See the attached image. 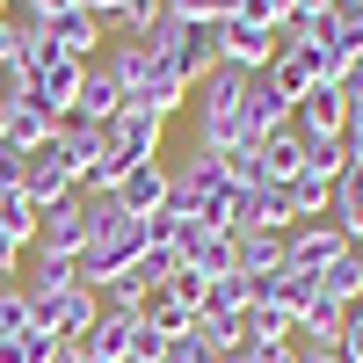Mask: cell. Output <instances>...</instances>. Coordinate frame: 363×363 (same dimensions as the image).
<instances>
[{
    "mask_svg": "<svg viewBox=\"0 0 363 363\" xmlns=\"http://www.w3.org/2000/svg\"><path fill=\"white\" fill-rule=\"evenodd\" d=\"M342 320H349V306H335V298H313V306L306 313H298V342H306V349H335L342 342Z\"/></svg>",
    "mask_w": 363,
    "mask_h": 363,
    "instance_id": "18",
    "label": "cell"
},
{
    "mask_svg": "<svg viewBox=\"0 0 363 363\" xmlns=\"http://www.w3.org/2000/svg\"><path fill=\"white\" fill-rule=\"evenodd\" d=\"M247 363H298V342H240Z\"/></svg>",
    "mask_w": 363,
    "mask_h": 363,
    "instance_id": "41",
    "label": "cell"
},
{
    "mask_svg": "<svg viewBox=\"0 0 363 363\" xmlns=\"http://www.w3.org/2000/svg\"><path fill=\"white\" fill-rule=\"evenodd\" d=\"M218 160H225V182H233L240 196H247V189H269V167H262V138H255V145H233V153H218Z\"/></svg>",
    "mask_w": 363,
    "mask_h": 363,
    "instance_id": "25",
    "label": "cell"
},
{
    "mask_svg": "<svg viewBox=\"0 0 363 363\" xmlns=\"http://www.w3.org/2000/svg\"><path fill=\"white\" fill-rule=\"evenodd\" d=\"M160 138H167L160 116H145V109H116V124H109V153L124 160V167H145V160H160Z\"/></svg>",
    "mask_w": 363,
    "mask_h": 363,
    "instance_id": "7",
    "label": "cell"
},
{
    "mask_svg": "<svg viewBox=\"0 0 363 363\" xmlns=\"http://www.w3.org/2000/svg\"><path fill=\"white\" fill-rule=\"evenodd\" d=\"M95 313H102V306H95V291H80V284H73V291H58V298H44V306H29V320H37L51 342H87Z\"/></svg>",
    "mask_w": 363,
    "mask_h": 363,
    "instance_id": "5",
    "label": "cell"
},
{
    "mask_svg": "<svg viewBox=\"0 0 363 363\" xmlns=\"http://www.w3.org/2000/svg\"><path fill=\"white\" fill-rule=\"evenodd\" d=\"M22 327H37V320H29L22 284H0V335H22Z\"/></svg>",
    "mask_w": 363,
    "mask_h": 363,
    "instance_id": "37",
    "label": "cell"
},
{
    "mask_svg": "<svg viewBox=\"0 0 363 363\" xmlns=\"http://www.w3.org/2000/svg\"><path fill=\"white\" fill-rule=\"evenodd\" d=\"M44 37H51V51H58V58H102L109 29L87 15V8H66V15H51V22H44Z\"/></svg>",
    "mask_w": 363,
    "mask_h": 363,
    "instance_id": "11",
    "label": "cell"
},
{
    "mask_svg": "<svg viewBox=\"0 0 363 363\" xmlns=\"http://www.w3.org/2000/svg\"><path fill=\"white\" fill-rule=\"evenodd\" d=\"M320 291L335 298V306H363V269H356L349 247H342V262H327V269H320Z\"/></svg>",
    "mask_w": 363,
    "mask_h": 363,
    "instance_id": "28",
    "label": "cell"
},
{
    "mask_svg": "<svg viewBox=\"0 0 363 363\" xmlns=\"http://www.w3.org/2000/svg\"><path fill=\"white\" fill-rule=\"evenodd\" d=\"M22 277V247H15V240H0V284H15Z\"/></svg>",
    "mask_w": 363,
    "mask_h": 363,
    "instance_id": "43",
    "label": "cell"
},
{
    "mask_svg": "<svg viewBox=\"0 0 363 363\" xmlns=\"http://www.w3.org/2000/svg\"><path fill=\"white\" fill-rule=\"evenodd\" d=\"M22 189H29V203H37V211L80 189V174H73V160H66V145H58V131L37 145V153H22Z\"/></svg>",
    "mask_w": 363,
    "mask_h": 363,
    "instance_id": "3",
    "label": "cell"
},
{
    "mask_svg": "<svg viewBox=\"0 0 363 363\" xmlns=\"http://www.w3.org/2000/svg\"><path fill=\"white\" fill-rule=\"evenodd\" d=\"M189 335H196L211 356H233L240 342H247V320H240V313H196V320H189Z\"/></svg>",
    "mask_w": 363,
    "mask_h": 363,
    "instance_id": "20",
    "label": "cell"
},
{
    "mask_svg": "<svg viewBox=\"0 0 363 363\" xmlns=\"http://www.w3.org/2000/svg\"><path fill=\"white\" fill-rule=\"evenodd\" d=\"M80 8H87V15H95V22H102V29H109V22H116V15H124V0H80Z\"/></svg>",
    "mask_w": 363,
    "mask_h": 363,
    "instance_id": "44",
    "label": "cell"
},
{
    "mask_svg": "<svg viewBox=\"0 0 363 363\" xmlns=\"http://www.w3.org/2000/svg\"><path fill=\"white\" fill-rule=\"evenodd\" d=\"M131 342H138V320H124V313H95V327H87L95 363H131Z\"/></svg>",
    "mask_w": 363,
    "mask_h": 363,
    "instance_id": "17",
    "label": "cell"
},
{
    "mask_svg": "<svg viewBox=\"0 0 363 363\" xmlns=\"http://www.w3.org/2000/svg\"><path fill=\"white\" fill-rule=\"evenodd\" d=\"M298 363H342L335 349H306V342H298Z\"/></svg>",
    "mask_w": 363,
    "mask_h": 363,
    "instance_id": "45",
    "label": "cell"
},
{
    "mask_svg": "<svg viewBox=\"0 0 363 363\" xmlns=\"http://www.w3.org/2000/svg\"><path fill=\"white\" fill-rule=\"evenodd\" d=\"M0 363H58V342L44 327H22V335H0Z\"/></svg>",
    "mask_w": 363,
    "mask_h": 363,
    "instance_id": "29",
    "label": "cell"
},
{
    "mask_svg": "<svg viewBox=\"0 0 363 363\" xmlns=\"http://www.w3.org/2000/svg\"><path fill=\"white\" fill-rule=\"evenodd\" d=\"M342 247H349V240L327 225V218H306V225L284 233V269H298V277H320L327 262H342Z\"/></svg>",
    "mask_w": 363,
    "mask_h": 363,
    "instance_id": "6",
    "label": "cell"
},
{
    "mask_svg": "<svg viewBox=\"0 0 363 363\" xmlns=\"http://www.w3.org/2000/svg\"><path fill=\"white\" fill-rule=\"evenodd\" d=\"M116 203H124L131 218H160V211H167V167H160V160L131 167L124 182H116Z\"/></svg>",
    "mask_w": 363,
    "mask_h": 363,
    "instance_id": "14",
    "label": "cell"
},
{
    "mask_svg": "<svg viewBox=\"0 0 363 363\" xmlns=\"http://www.w3.org/2000/svg\"><path fill=\"white\" fill-rule=\"evenodd\" d=\"M0 240H15L22 255L37 247V203H29V189H0Z\"/></svg>",
    "mask_w": 363,
    "mask_h": 363,
    "instance_id": "19",
    "label": "cell"
},
{
    "mask_svg": "<svg viewBox=\"0 0 363 363\" xmlns=\"http://www.w3.org/2000/svg\"><path fill=\"white\" fill-rule=\"evenodd\" d=\"M15 58H22V22H15V15H0V73H8Z\"/></svg>",
    "mask_w": 363,
    "mask_h": 363,
    "instance_id": "42",
    "label": "cell"
},
{
    "mask_svg": "<svg viewBox=\"0 0 363 363\" xmlns=\"http://www.w3.org/2000/svg\"><path fill=\"white\" fill-rule=\"evenodd\" d=\"M95 306H102V313H124V320H138L145 306H153V291H145L138 277H109V284L95 291Z\"/></svg>",
    "mask_w": 363,
    "mask_h": 363,
    "instance_id": "27",
    "label": "cell"
},
{
    "mask_svg": "<svg viewBox=\"0 0 363 363\" xmlns=\"http://www.w3.org/2000/svg\"><path fill=\"white\" fill-rule=\"evenodd\" d=\"M342 167H349V138H306V174L335 182Z\"/></svg>",
    "mask_w": 363,
    "mask_h": 363,
    "instance_id": "33",
    "label": "cell"
},
{
    "mask_svg": "<svg viewBox=\"0 0 363 363\" xmlns=\"http://www.w3.org/2000/svg\"><path fill=\"white\" fill-rule=\"evenodd\" d=\"M335 356H342V363H363V306H349V320H342V342H335Z\"/></svg>",
    "mask_w": 363,
    "mask_h": 363,
    "instance_id": "39",
    "label": "cell"
},
{
    "mask_svg": "<svg viewBox=\"0 0 363 363\" xmlns=\"http://www.w3.org/2000/svg\"><path fill=\"white\" fill-rule=\"evenodd\" d=\"M349 255H356V269H363V240H349Z\"/></svg>",
    "mask_w": 363,
    "mask_h": 363,
    "instance_id": "46",
    "label": "cell"
},
{
    "mask_svg": "<svg viewBox=\"0 0 363 363\" xmlns=\"http://www.w3.org/2000/svg\"><path fill=\"white\" fill-rule=\"evenodd\" d=\"M138 255H145V218H131V211H124L116 225H102L95 240H87V255L73 262V284H80V291H102L109 277H131Z\"/></svg>",
    "mask_w": 363,
    "mask_h": 363,
    "instance_id": "1",
    "label": "cell"
},
{
    "mask_svg": "<svg viewBox=\"0 0 363 363\" xmlns=\"http://www.w3.org/2000/svg\"><path fill=\"white\" fill-rule=\"evenodd\" d=\"M167 22V0H124V15L109 22V37H153Z\"/></svg>",
    "mask_w": 363,
    "mask_h": 363,
    "instance_id": "31",
    "label": "cell"
},
{
    "mask_svg": "<svg viewBox=\"0 0 363 363\" xmlns=\"http://www.w3.org/2000/svg\"><path fill=\"white\" fill-rule=\"evenodd\" d=\"M247 306H255V277H247V269L211 277V306H203V313H240V320H247Z\"/></svg>",
    "mask_w": 363,
    "mask_h": 363,
    "instance_id": "23",
    "label": "cell"
},
{
    "mask_svg": "<svg viewBox=\"0 0 363 363\" xmlns=\"http://www.w3.org/2000/svg\"><path fill=\"white\" fill-rule=\"evenodd\" d=\"M160 363H218V356H211V349H203V342H196V335H174V342H167V356H160Z\"/></svg>",
    "mask_w": 363,
    "mask_h": 363,
    "instance_id": "40",
    "label": "cell"
},
{
    "mask_svg": "<svg viewBox=\"0 0 363 363\" xmlns=\"http://www.w3.org/2000/svg\"><path fill=\"white\" fill-rule=\"evenodd\" d=\"M8 8H15V0H8Z\"/></svg>",
    "mask_w": 363,
    "mask_h": 363,
    "instance_id": "48",
    "label": "cell"
},
{
    "mask_svg": "<svg viewBox=\"0 0 363 363\" xmlns=\"http://www.w3.org/2000/svg\"><path fill=\"white\" fill-rule=\"evenodd\" d=\"M342 124H349V95H342V80H320L313 95L291 109V131H298V138H342Z\"/></svg>",
    "mask_w": 363,
    "mask_h": 363,
    "instance_id": "8",
    "label": "cell"
},
{
    "mask_svg": "<svg viewBox=\"0 0 363 363\" xmlns=\"http://www.w3.org/2000/svg\"><path fill=\"white\" fill-rule=\"evenodd\" d=\"M233 269H247V277H269V269H284V233H269V225L233 233Z\"/></svg>",
    "mask_w": 363,
    "mask_h": 363,
    "instance_id": "16",
    "label": "cell"
},
{
    "mask_svg": "<svg viewBox=\"0 0 363 363\" xmlns=\"http://www.w3.org/2000/svg\"><path fill=\"white\" fill-rule=\"evenodd\" d=\"M240 22H255V29H284V22H291V0H240Z\"/></svg>",
    "mask_w": 363,
    "mask_h": 363,
    "instance_id": "38",
    "label": "cell"
},
{
    "mask_svg": "<svg viewBox=\"0 0 363 363\" xmlns=\"http://www.w3.org/2000/svg\"><path fill=\"white\" fill-rule=\"evenodd\" d=\"M51 131H58V145H66V160H73V174H80V167H95V160L109 153V124H87V116H73V109L58 116Z\"/></svg>",
    "mask_w": 363,
    "mask_h": 363,
    "instance_id": "15",
    "label": "cell"
},
{
    "mask_svg": "<svg viewBox=\"0 0 363 363\" xmlns=\"http://www.w3.org/2000/svg\"><path fill=\"white\" fill-rule=\"evenodd\" d=\"M138 320H145V327H153V335H160V342H174V335H189V313H182V306H167V298H153V306H145Z\"/></svg>",
    "mask_w": 363,
    "mask_h": 363,
    "instance_id": "36",
    "label": "cell"
},
{
    "mask_svg": "<svg viewBox=\"0 0 363 363\" xmlns=\"http://www.w3.org/2000/svg\"><path fill=\"white\" fill-rule=\"evenodd\" d=\"M58 291H73V262L37 255V262L22 269V298H29V306H44V298H58Z\"/></svg>",
    "mask_w": 363,
    "mask_h": 363,
    "instance_id": "21",
    "label": "cell"
},
{
    "mask_svg": "<svg viewBox=\"0 0 363 363\" xmlns=\"http://www.w3.org/2000/svg\"><path fill=\"white\" fill-rule=\"evenodd\" d=\"M262 167H269V182H291L298 167H306V138L298 131H269L262 138Z\"/></svg>",
    "mask_w": 363,
    "mask_h": 363,
    "instance_id": "22",
    "label": "cell"
},
{
    "mask_svg": "<svg viewBox=\"0 0 363 363\" xmlns=\"http://www.w3.org/2000/svg\"><path fill=\"white\" fill-rule=\"evenodd\" d=\"M44 138H51V116H44V109H29V102H15V109H8V138H0V145H15V153H37Z\"/></svg>",
    "mask_w": 363,
    "mask_h": 363,
    "instance_id": "24",
    "label": "cell"
},
{
    "mask_svg": "<svg viewBox=\"0 0 363 363\" xmlns=\"http://www.w3.org/2000/svg\"><path fill=\"white\" fill-rule=\"evenodd\" d=\"M29 255H51V262H80L87 255V196L80 189L37 211V247Z\"/></svg>",
    "mask_w": 363,
    "mask_h": 363,
    "instance_id": "2",
    "label": "cell"
},
{
    "mask_svg": "<svg viewBox=\"0 0 363 363\" xmlns=\"http://www.w3.org/2000/svg\"><path fill=\"white\" fill-rule=\"evenodd\" d=\"M211 44H218V66H233V73H269L277 66V29H255L240 15L211 29Z\"/></svg>",
    "mask_w": 363,
    "mask_h": 363,
    "instance_id": "4",
    "label": "cell"
},
{
    "mask_svg": "<svg viewBox=\"0 0 363 363\" xmlns=\"http://www.w3.org/2000/svg\"><path fill=\"white\" fill-rule=\"evenodd\" d=\"M167 15L189 22V29H218V22L240 15V0H167Z\"/></svg>",
    "mask_w": 363,
    "mask_h": 363,
    "instance_id": "32",
    "label": "cell"
},
{
    "mask_svg": "<svg viewBox=\"0 0 363 363\" xmlns=\"http://www.w3.org/2000/svg\"><path fill=\"white\" fill-rule=\"evenodd\" d=\"M218 363H247V349H233V356H218Z\"/></svg>",
    "mask_w": 363,
    "mask_h": 363,
    "instance_id": "47",
    "label": "cell"
},
{
    "mask_svg": "<svg viewBox=\"0 0 363 363\" xmlns=\"http://www.w3.org/2000/svg\"><path fill=\"white\" fill-rule=\"evenodd\" d=\"M247 342H298V320L284 306H255L247 313Z\"/></svg>",
    "mask_w": 363,
    "mask_h": 363,
    "instance_id": "34",
    "label": "cell"
},
{
    "mask_svg": "<svg viewBox=\"0 0 363 363\" xmlns=\"http://www.w3.org/2000/svg\"><path fill=\"white\" fill-rule=\"evenodd\" d=\"M174 269H182V262H174V247H160V240H145V255L131 262V277H138L145 291H160V284L174 277Z\"/></svg>",
    "mask_w": 363,
    "mask_h": 363,
    "instance_id": "35",
    "label": "cell"
},
{
    "mask_svg": "<svg viewBox=\"0 0 363 363\" xmlns=\"http://www.w3.org/2000/svg\"><path fill=\"white\" fill-rule=\"evenodd\" d=\"M269 80H277V95L298 109V102H306L313 95V87L320 80H335V73H327V58L313 51V44H291V51H277V66H269Z\"/></svg>",
    "mask_w": 363,
    "mask_h": 363,
    "instance_id": "10",
    "label": "cell"
},
{
    "mask_svg": "<svg viewBox=\"0 0 363 363\" xmlns=\"http://www.w3.org/2000/svg\"><path fill=\"white\" fill-rule=\"evenodd\" d=\"M116 109H124V87L109 80V66H102V58H87L80 95H73V116H87V124H116Z\"/></svg>",
    "mask_w": 363,
    "mask_h": 363,
    "instance_id": "13",
    "label": "cell"
},
{
    "mask_svg": "<svg viewBox=\"0 0 363 363\" xmlns=\"http://www.w3.org/2000/svg\"><path fill=\"white\" fill-rule=\"evenodd\" d=\"M284 196H291V218H298V225H306V218H327V182H320V174L298 167V174L284 182Z\"/></svg>",
    "mask_w": 363,
    "mask_h": 363,
    "instance_id": "30",
    "label": "cell"
},
{
    "mask_svg": "<svg viewBox=\"0 0 363 363\" xmlns=\"http://www.w3.org/2000/svg\"><path fill=\"white\" fill-rule=\"evenodd\" d=\"M240 124H247V138L291 131V102L277 95V80H269V73H247V102H240Z\"/></svg>",
    "mask_w": 363,
    "mask_h": 363,
    "instance_id": "12",
    "label": "cell"
},
{
    "mask_svg": "<svg viewBox=\"0 0 363 363\" xmlns=\"http://www.w3.org/2000/svg\"><path fill=\"white\" fill-rule=\"evenodd\" d=\"M131 363H138V356H131Z\"/></svg>",
    "mask_w": 363,
    "mask_h": 363,
    "instance_id": "49",
    "label": "cell"
},
{
    "mask_svg": "<svg viewBox=\"0 0 363 363\" xmlns=\"http://www.w3.org/2000/svg\"><path fill=\"white\" fill-rule=\"evenodd\" d=\"M80 73H87V58H51V66L29 80V95H22V102H29V109H44L51 124H58V116L73 109V95H80Z\"/></svg>",
    "mask_w": 363,
    "mask_h": 363,
    "instance_id": "9",
    "label": "cell"
},
{
    "mask_svg": "<svg viewBox=\"0 0 363 363\" xmlns=\"http://www.w3.org/2000/svg\"><path fill=\"white\" fill-rule=\"evenodd\" d=\"M153 298H167V306H182V313L196 320V313L211 306V277H196V269H174V277H167V284H160Z\"/></svg>",
    "mask_w": 363,
    "mask_h": 363,
    "instance_id": "26",
    "label": "cell"
}]
</instances>
